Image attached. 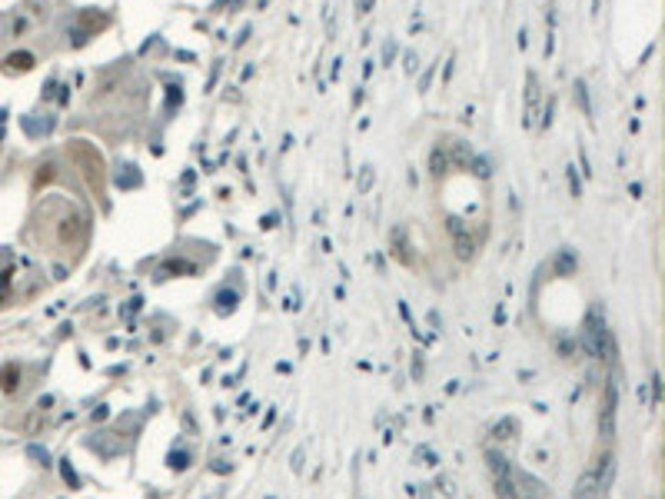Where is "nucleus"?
Segmentation results:
<instances>
[{"mask_svg": "<svg viewBox=\"0 0 665 499\" xmlns=\"http://www.w3.org/2000/svg\"><path fill=\"white\" fill-rule=\"evenodd\" d=\"M582 343H586V349H589L595 360H606L608 356V329H606V323H602L599 313H592L589 316V327H586Z\"/></svg>", "mask_w": 665, "mask_h": 499, "instance_id": "1", "label": "nucleus"}, {"mask_svg": "<svg viewBox=\"0 0 665 499\" xmlns=\"http://www.w3.org/2000/svg\"><path fill=\"white\" fill-rule=\"evenodd\" d=\"M449 233L456 236V247H459V256L466 260V256H473V236L462 230V223L459 220H449Z\"/></svg>", "mask_w": 665, "mask_h": 499, "instance_id": "2", "label": "nucleus"}, {"mask_svg": "<svg viewBox=\"0 0 665 499\" xmlns=\"http://www.w3.org/2000/svg\"><path fill=\"white\" fill-rule=\"evenodd\" d=\"M17 380H20L17 366H3V369H0V386H3V393H14V389H17Z\"/></svg>", "mask_w": 665, "mask_h": 499, "instance_id": "3", "label": "nucleus"}, {"mask_svg": "<svg viewBox=\"0 0 665 499\" xmlns=\"http://www.w3.org/2000/svg\"><path fill=\"white\" fill-rule=\"evenodd\" d=\"M7 67H10V70H30V67H34V54H10V57H7Z\"/></svg>", "mask_w": 665, "mask_h": 499, "instance_id": "4", "label": "nucleus"}, {"mask_svg": "<svg viewBox=\"0 0 665 499\" xmlns=\"http://www.w3.org/2000/svg\"><path fill=\"white\" fill-rule=\"evenodd\" d=\"M366 7H369V0H360V10H366Z\"/></svg>", "mask_w": 665, "mask_h": 499, "instance_id": "5", "label": "nucleus"}]
</instances>
